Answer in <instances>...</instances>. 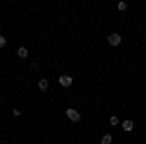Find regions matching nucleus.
<instances>
[{"mask_svg":"<svg viewBox=\"0 0 146 144\" xmlns=\"http://www.w3.org/2000/svg\"><path fill=\"white\" fill-rule=\"evenodd\" d=\"M66 117L70 119V121H74V123H78L82 117H80V113L76 109H66Z\"/></svg>","mask_w":146,"mask_h":144,"instance_id":"f257e3e1","label":"nucleus"},{"mask_svg":"<svg viewBox=\"0 0 146 144\" xmlns=\"http://www.w3.org/2000/svg\"><path fill=\"white\" fill-rule=\"evenodd\" d=\"M107 41H109L111 47H117V45H121V35L119 33H111L109 37H107Z\"/></svg>","mask_w":146,"mask_h":144,"instance_id":"f03ea898","label":"nucleus"},{"mask_svg":"<svg viewBox=\"0 0 146 144\" xmlns=\"http://www.w3.org/2000/svg\"><path fill=\"white\" fill-rule=\"evenodd\" d=\"M58 84H60V86H64V88H68V86H72V78L64 74V76L58 78Z\"/></svg>","mask_w":146,"mask_h":144,"instance_id":"7ed1b4c3","label":"nucleus"},{"mask_svg":"<svg viewBox=\"0 0 146 144\" xmlns=\"http://www.w3.org/2000/svg\"><path fill=\"white\" fill-rule=\"evenodd\" d=\"M16 55L20 56V58H27V55H29V51H27L25 47H20V49L16 51Z\"/></svg>","mask_w":146,"mask_h":144,"instance_id":"20e7f679","label":"nucleus"},{"mask_svg":"<svg viewBox=\"0 0 146 144\" xmlns=\"http://www.w3.org/2000/svg\"><path fill=\"white\" fill-rule=\"evenodd\" d=\"M37 86H39V90H41V92H47V88H49V80H47V78H41Z\"/></svg>","mask_w":146,"mask_h":144,"instance_id":"39448f33","label":"nucleus"},{"mask_svg":"<svg viewBox=\"0 0 146 144\" xmlns=\"http://www.w3.org/2000/svg\"><path fill=\"white\" fill-rule=\"evenodd\" d=\"M111 140H113L111 134H103V138H101V144H111Z\"/></svg>","mask_w":146,"mask_h":144,"instance_id":"423d86ee","label":"nucleus"},{"mask_svg":"<svg viewBox=\"0 0 146 144\" xmlns=\"http://www.w3.org/2000/svg\"><path fill=\"white\" fill-rule=\"evenodd\" d=\"M133 127H135L133 121H123V129L125 131H133Z\"/></svg>","mask_w":146,"mask_h":144,"instance_id":"0eeeda50","label":"nucleus"},{"mask_svg":"<svg viewBox=\"0 0 146 144\" xmlns=\"http://www.w3.org/2000/svg\"><path fill=\"white\" fill-rule=\"evenodd\" d=\"M109 123H111L113 127H115V125H119V119H117V117H115V115H113L111 119H109Z\"/></svg>","mask_w":146,"mask_h":144,"instance_id":"6e6552de","label":"nucleus"},{"mask_svg":"<svg viewBox=\"0 0 146 144\" xmlns=\"http://www.w3.org/2000/svg\"><path fill=\"white\" fill-rule=\"evenodd\" d=\"M117 8H119V10H127V2H119Z\"/></svg>","mask_w":146,"mask_h":144,"instance_id":"1a4fd4ad","label":"nucleus"},{"mask_svg":"<svg viewBox=\"0 0 146 144\" xmlns=\"http://www.w3.org/2000/svg\"><path fill=\"white\" fill-rule=\"evenodd\" d=\"M4 45H6V37H4V35H0V47H4Z\"/></svg>","mask_w":146,"mask_h":144,"instance_id":"9d476101","label":"nucleus"}]
</instances>
